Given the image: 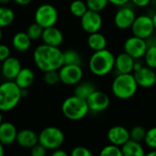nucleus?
I'll list each match as a JSON object with an SVG mask.
<instances>
[{
  "label": "nucleus",
  "instance_id": "obj_1",
  "mask_svg": "<svg viewBox=\"0 0 156 156\" xmlns=\"http://www.w3.org/2000/svg\"><path fill=\"white\" fill-rule=\"evenodd\" d=\"M33 60L37 68L43 71L58 70L64 64L63 51L58 47L47 44L37 46L33 52Z\"/></svg>",
  "mask_w": 156,
  "mask_h": 156
},
{
  "label": "nucleus",
  "instance_id": "obj_2",
  "mask_svg": "<svg viewBox=\"0 0 156 156\" xmlns=\"http://www.w3.org/2000/svg\"><path fill=\"white\" fill-rule=\"evenodd\" d=\"M115 56L107 48L94 51L89 60L90 70L96 76L102 77L114 69Z\"/></svg>",
  "mask_w": 156,
  "mask_h": 156
},
{
  "label": "nucleus",
  "instance_id": "obj_3",
  "mask_svg": "<svg viewBox=\"0 0 156 156\" xmlns=\"http://www.w3.org/2000/svg\"><path fill=\"white\" fill-rule=\"evenodd\" d=\"M138 85L133 74H118L112 84V91L119 100H129L137 92Z\"/></svg>",
  "mask_w": 156,
  "mask_h": 156
},
{
  "label": "nucleus",
  "instance_id": "obj_4",
  "mask_svg": "<svg viewBox=\"0 0 156 156\" xmlns=\"http://www.w3.org/2000/svg\"><path fill=\"white\" fill-rule=\"evenodd\" d=\"M21 89L14 80H5L0 84V111L14 110L22 99Z\"/></svg>",
  "mask_w": 156,
  "mask_h": 156
},
{
  "label": "nucleus",
  "instance_id": "obj_5",
  "mask_svg": "<svg viewBox=\"0 0 156 156\" xmlns=\"http://www.w3.org/2000/svg\"><path fill=\"white\" fill-rule=\"evenodd\" d=\"M61 112L67 119L70 121H80L86 117L90 110L86 100L73 94L63 101L61 105Z\"/></svg>",
  "mask_w": 156,
  "mask_h": 156
},
{
  "label": "nucleus",
  "instance_id": "obj_6",
  "mask_svg": "<svg viewBox=\"0 0 156 156\" xmlns=\"http://www.w3.org/2000/svg\"><path fill=\"white\" fill-rule=\"evenodd\" d=\"M65 141L64 133L58 127L48 126L44 128L38 134V143L47 150L60 148Z\"/></svg>",
  "mask_w": 156,
  "mask_h": 156
},
{
  "label": "nucleus",
  "instance_id": "obj_7",
  "mask_svg": "<svg viewBox=\"0 0 156 156\" xmlns=\"http://www.w3.org/2000/svg\"><path fill=\"white\" fill-rule=\"evenodd\" d=\"M35 22L40 25L43 28L53 27L58 20V12L57 8L50 4L40 5L34 16Z\"/></svg>",
  "mask_w": 156,
  "mask_h": 156
},
{
  "label": "nucleus",
  "instance_id": "obj_8",
  "mask_svg": "<svg viewBox=\"0 0 156 156\" xmlns=\"http://www.w3.org/2000/svg\"><path fill=\"white\" fill-rule=\"evenodd\" d=\"M132 32L133 36L146 39L154 34V27L153 19L147 15H141L135 17L132 27Z\"/></svg>",
  "mask_w": 156,
  "mask_h": 156
},
{
  "label": "nucleus",
  "instance_id": "obj_9",
  "mask_svg": "<svg viewBox=\"0 0 156 156\" xmlns=\"http://www.w3.org/2000/svg\"><path fill=\"white\" fill-rule=\"evenodd\" d=\"M60 82L68 86H73L81 81L83 78V70L80 65H68L63 66L58 69Z\"/></svg>",
  "mask_w": 156,
  "mask_h": 156
},
{
  "label": "nucleus",
  "instance_id": "obj_10",
  "mask_svg": "<svg viewBox=\"0 0 156 156\" xmlns=\"http://www.w3.org/2000/svg\"><path fill=\"white\" fill-rule=\"evenodd\" d=\"M147 43L146 40L136 36H132L128 37L123 45L124 52L130 55L134 59H140L144 58L146 50H147Z\"/></svg>",
  "mask_w": 156,
  "mask_h": 156
},
{
  "label": "nucleus",
  "instance_id": "obj_11",
  "mask_svg": "<svg viewBox=\"0 0 156 156\" xmlns=\"http://www.w3.org/2000/svg\"><path fill=\"white\" fill-rule=\"evenodd\" d=\"M80 25L82 29L88 34L98 32L102 27V17L100 12L88 9L80 17Z\"/></svg>",
  "mask_w": 156,
  "mask_h": 156
},
{
  "label": "nucleus",
  "instance_id": "obj_12",
  "mask_svg": "<svg viewBox=\"0 0 156 156\" xmlns=\"http://www.w3.org/2000/svg\"><path fill=\"white\" fill-rule=\"evenodd\" d=\"M89 110L92 112H101L108 109L110 105V97L101 90H94L86 100Z\"/></svg>",
  "mask_w": 156,
  "mask_h": 156
},
{
  "label": "nucleus",
  "instance_id": "obj_13",
  "mask_svg": "<svg viewBox=\"0 0 156 156\" xmlns=\"http://www.w3.org/2000/svg\"><path fill=\"white\" fill-rule=\"evenodd\" d=\"M135 17L136 14L134 10L125 5L120 6V9L116 12L114 16V24L120 29L131 28Z\"/></svg>",
  "mask_w": 156,
  "mask_h": 156
},
{
  "label": "nucleus",
  "instance_id": "obj_14",
  "mask_svg": "<svg viewBox=\"0 0 156 156\" xmlns=\"http://www.w3.org/2000/svg\"><path fill=\"white\" fill-rule=\"evenodd\" d=\"M133 76L138 87L152 88L156 84V72L154 69L148 66H143L140 69L134 71Z\"/></svg>",
  "mask_w": 156,
  "mask_h": 156
},
{
  "label": "nucleus",
  "instance_id": "obj_15",
  "mask_svg": "<svg viewBox=\"0 0 156 156\" xmlns=\"http://www.w3.org/2000/svg\"><path fill=\"white\" fill-rule=\"evenodd\" d=\"M22 66L18 58L9 56L1 62V73L6 80H14Z\"/></svg>",
  "mask_w": 156,
  "mask_h": 156
},
{
  "label": "nucleus",
  "instance_id": "obj_16",
  "mask_svg": "<svg viewBox=\"0 0 156 156\" xmlns=\"http://www.w3.org/2000/svg\"><path fill=\"white\" fill-rule=\"evenodd\" d=\"M107 138L111 144L121 147L130 140V131L124 126L116 125L110 128L107 133Z\"/></svg>",
  "mask_w": 156,
  "mask_h": 156
},
{
  "label": "nucleus",
  "instance_id": "obj_17",
  "mask_svg": "<svg viewBox=\"0 0 156 156\" xmlns=\"http://www.w3.org/2000/svg\"><path fill=\"white\" fill-rule=\"evenodd\" d=\"M41 40L43 41L44 44L53 47H59L64 40V36L61 30L53 26L43 29Z\"/></svg>",
  "mask_w": 156,
  "mask_h": 156
},
{
  "label": "nucleus",
  "instance_id": "obj_18",
  "mask_svg": "<svg viewBox=\"0 0 156 156\" xmlns=\"http://www.w3.org/2000/svg\"><path fill=\"white\" fill-rule=\"evenodd\" d=\"M16 142L22 148L31 149L38 143V134L32 130L24 129L17 132Z\"/></svg>",
  "mask_w": 156,
  "mask_h": 156
},
{
  "label": "nucleus",
  "instance_id": "obj_19",
  "mask_svg": "<svg viewBox=\"0 0 156 156\" xmlns=\"http://www.w3.org/2000/svg\"><path fill=\"white\" fill-rule=\"evenodd\" d=\"M135 59L128 55L126 52L120 53L115 57L114 68L116 69L118 74L132 73L133 71V64Z\"/></svg>",
  "mask_w": 156,
  "mask_h": 156
},
{
  "label": "nucleus",
  "instance_id": "obj_20",
  "mask_svg": "<svg viewBox=\"0 0 156 156\" xmlns=\"http://www.w3.org/2000/svg\"><path fill=\"white\" fill-rule=\"evenodd\" d=\"M17 130L9 122H3L0 124V143L3 145H10L16 142Z\"/></svg>",
  "mask_w": 156,
  "mask_h": 156
},
{
  "label": "nucleus",
  "instance_id": "obj_21",
  "mask_svg": "<svg viewBox=\"0 0 156 156\" xmlns=\"http://www.w3.org/2000/svg\"><path fill=\"white\" fill-rule=\"evenodd\" d=\"M34 80H35L34 71L29 68H21L17 76L14 80V81L21 90L24 89L27 90L33 84Z\"/></svg>",
  "mask_w": 156,
  "mask_h": 156
},
{
  "label": "nucleus",
  "instance_id": "obj_22",
  "mask_svg": "<svg viewBox=\"0 0 156 156\" xmlns=\"http://www.w3.org/2000/svg\"><path fill=\"white\" fill-rule=\"evenodd\" d=\"M32 40L27 36V32L19 31L12 37V46L18 52H26L30 48Z\"/></svg>",
  "mask_w": 156,
  "mask_h": 156
},
{
  "label": "nucleus",
  "instance_id": "obj_23",
  "mask_svg": "<svg viewBox=\"0 0 156 156\" xmlns=\"http://www.w3.org/2000/svg\"><path fill=\"white\" fill-rule=\"evenodd\" d=\"M122 156H144L145 152L141 144V143L133 141L132 139L128 140L123 145L121 146Z\"/></svg>",
  "mask_w": 156,
  "mask_h": 156
},
{
  "label": "nucleus",
  "instance_id": "obj_24",
  "mask_svg": "<svg viewBox=\"0 0 156 156\" xmlns=\"http://www.w3.org/2000/svg\"><path fill=\"white\" fill-rule=\"evenodd\" d=\"M87 43L90 48L92 49L93 51L101 50V49L106 48L107 47V39L105 36L100 33L99 31L89 34Z\"/></svg>",
  "mask_w": 156,
  "mask_h": 156
},
{
  "label": "nucleus",
  "instance_id": "obj_25",
  "mask_svg": "<svg viewBox=\"0 0 156 156\" xmlns=\"http://www.w3.org/2000/svg\"><path fill=\"white\" fill-rule=\"evenodd\" d=\"M96 90L95 85L90 81H80L78 84H76L75 90H74V95L77 97H80L81 99L87 100V98L94 91Z\"/></svg>",
  "mask_w": 156,
  "mask_h": 156
},
{
  "label": "nucleus",
  "instance_id": "obj_26",
  "mask_svg": "<svg viewBox=\"0 0 156 156\" xmlns=\"http://www.w3.org/2000/svg\"><path fill=\"white\" fill-rule=\"evenodd\" d=\"M15 20V13L14 11L5 6L0 5V27H6L10 26Z\"/></svg>",
  "mask_w": 156,
  "mask_h": 156
},
{
  "label": "nucleus",
  "instance_id": "obj_27",
  "mask_svg": "<svg viewBox=\"0 0 156 156\" xmlns=\"http://www.w3.org/2000/svg\"><path fill=\"white\" fill-rule=\"evenodd\" d=\"M64 64L68 65H81L82 58L80 54L75 49H68L63 52Z\"/></svg>",
  "mask_w": 156,
  "mask_h": 156
},
{
  "label": "nucleus",
  "instance_id": "obj_28",
  "mask_svg": "<svg viewBox=\"0 0 156 156\" xmlns=\"http://www.w3.org/2000/svg\"><path fill=\"white\" fill-rule=\"evenodd\" d=\"M88 10L86 2L82 1V0H74L71 2L70 5H69V11L70 13L76 16V17H81L85 12Z\"/></svg>",
  "mask_w": 156,
  "mask_h": 156
},
{
  "label": "nucleus",
  "instance_id": "obj_29",
  "mask_svg": "<svg viewBox=\"0 0 156 156\" xmlns=\"http://www.w3.org/2000/svg\"><path fill=\"white\" fill-rule=\"evenodd\" d=\"M43 29L44 28L40 25H38L37 23L34 22L31 25H29V27H27L26 32H27V36L29 37V38L32 41H35V40H37V39H41Z\"/></svg>",
  "mask_w": 156,
  "mask_h": 156
},
{
  "label": "nucleus",
  "instance_id": "obj_30",
  "mask_svg": "<svg viewBox=\"0 0 156 156\" xmlns=\"http://www.w3.org/2000/svg\"><path fill=\"white\" fill-rule=\"evenodd\" d=\"M146 66L156 69V46H150L144 56Z\"/></svg>",
  "mask_w": 156,
  "mask_h": 156
},
{
  "label": "nucleus",
  "instance_id": "obj_31",
  "mask_svg": "<svg viewBox=\"0 0 156 156\" xmlns=\"http://www.w3.org/2000/svg\"><path fill=\"white\" fill-rule=\"evenodd\" d=\"M109 4V0H86L88 9L96 12H101Z\"/></svg>",
  "mask_w": 156,
  "mask_h": 156
},
{
  "label": "nucleus",
  "instance_id": "obj_32",
  "mask_svg": "<svg viewBox=\"0 0 156 156\" xmlns=\"http://www.w3.org/2000/svg\"><path fill=\"white\" fill-rule=\"evenodd\" d=\"M145 135H146V130L141 125L134 126L130 131V139L139 142V143H142L143 141H144Z\"/></svg>",
  "mask_w": 156,
  "mask_h": 156
},
{
  "label": "nucleus",
  "instance_id": "obj_33",
  "mask_svg": "<svg viewBox=\"0 0 156 156\" xmlns=\"http://www.w3.org/2000/svg\"><path fill=\"white\" fill-rule=\"evenodd\" d=\"M44 81L47 85L55 86L58 82H60L58 70H49L44 72Z\"/></svg>",
  "mask_w": 156,
  "mask_h": 156
},
{
  "label": "nucleus",
  "instance_id": "obj_34",
  "mask_svg": "<svg viewBox=\"0 0 156 156\" xmlns=\"http://www.w3.org/2000/svg\"><path fill=\"white\" fill-rule=\"evenodd\" d=\"M100 154L101 156H122V153L120 146L111 144L104 146L101 149Z\"/></svg>",
  "mask_w": 156,
  "mask_h": 156
},
{
  "label": "nucleus",
  "instance_id": "obj_35",
  "mask_svg": "<svg viewBox=\"0 0 156 156\" xmlns=\"http://www.w3.org/2000/svg\"><path fill=\"white\" fill-rule=\"evenodd\" d=\"M151 149H156V126L146 131V135L144 141Z\"/></svg>",
  "mask_w": 156,
  "mask_h": 156
},
{
  "label": "nucleus",
  "instance_id": "obj_36",
  "mask_svg": "<svg viewBox=\"0 0 156 156\" xmlns=\"http://www.w3.org/2000/svg\"><path fill=\"white\" fill-rule=\"evenodd\" d=\"M71 156H92V153L86 147L84 146H77L75 147L71 153Z\"/></svg>",
  "mask_w": 156,
  "mask_h": 156
},
{
  "label": "nucleus",
  "instance_id": "obj_37",
  "mask_svg": "<svg viewBox=\"0 0 156 156\" xmlns=\"http://www.w3.org/2000/svg\"><path fill=\"white\" fill-rule=\"evenodd\" d=\"M47 149L40 144L39 143H37L36 145H34L31 148V154L33 156H45L47 154Z\"/></svg>",
  "mask_w": 156,
  "mask_h": 156
},
{
  "label": "nucleus",
  "instance_id": "obj_38",
  "mask_svg": "<svg viewBox=\"0 0 156 156\" xmlns=\"http://www.w3.org/2000/svg\"><path fill=\"white\" fill-rule=\"evenodd\" d=\"M10 56V48L5 44L0 43V62L4 61Z\"/></svg>",
  "mask_w": 156,
  "mask_h": 156
},
{
  "label": "nucleus",
  "instance_id": "obj_39",
  "mask_svg": "<svg viewBox=\"0 0 156 156\" xmlns=\"http://www.w3.org/2000/svg\"><path fill=\"white\" fill-rule=\"evenodd\" d=\"M133 5H135L138 7H145L150 5L152 0H131Z\"/></svg>",
  "mask_w": 156,
  "mask_h": 156
},
{
  "label": "nucleus",
  "instance_id": "obj_40",
  "mask_svg": "<svg viewBox=\"0 0 156 156\" xmlns=\"http://www.w3.org/2000/svg\"><path fill=\"white\" fill-rule=\"evenodd\" d=\"M130 1L131 0H109V3L117 6H122V5H127Z\"/></svg>",
  "mask_w": 156,
  "mask_h": 156
},
{
  "label": "nucleus",
  "instance_id": "obj_41",
  "mask_svg": "<svg viewBox=\"0 0 156 156\" xmlns=\"http://www.w3.org/2000/svg\"><path fill=\"white\" fill-rule=\"evenodd\" d=\"M51 154L53 156H68V154L65 151L61 150L60 148H58V149L53 150V152H52Z\"/></svg>",
  "mask_w": 156,
  "mask_h": 156
},
{
  "label": "nucleus",
  "instance_id": "obj_42",
  "mask_svg": "<svg viewBox=\"0 0 156 156\" xmlns=\"http://www.w3.org/2000/svg\"><path fill=\"white\" fill-rule=\"evenodd\" d=\"M12 1H14L16 4L19 5H27L31 3L32 0H12Z\"/></svg>",
  "mask_w": 156,
  "mask_h": 156
},
{
  "label": "nucleus",
  "instance_id": "obj_43",
  "mask_svg": "<svg viewBox=\"0 0 156 156\" xmlns=\"http://www.w3.org/2000/svg\"><path fill=\"white\" fill-rule=\"evenodd\" d=\"M142 67H143L142 62L138 61V59H135L134 64H133V72H134V71H136V70H138V69H140Z\"/></svg>",
  "mask_w": 156,
  "mask_h": 156
},
{
  "label": "nucleus",
  "instance_id": "obj_44",
  "mask_svg": "<svg viewBox=\"0 0 156 156\" xmlns=\"http://www.w3.org/2000/svg\"><path fill=\"white\" fill-rule=\"evenodd\" d=\"M5 154V149H4V145L0 143V156H3Z\"/></svg>",
  "mask_w": 156,
  "mask_h": 156
},
{
  "label": "nucleus",
  "instance_id": "obj_45",
  "mask_svg": "<svg viewBox=\"0 0 156 156\" xmlns=\"http://www.w3.org/2000/svg\"><path fill=\"white\" fill-rule=\"evenodd\" d=\"M146 155L148 156H156V149H153V151L149 152Z\"/></svg>",
  "mask_w": 156,
  "mask_h": 156
},
{
  "label": "nucleus",
  "instance_id": "obj_46",
  "mask_svg": "<svg viewBox=\"0 0 156 156\" xmlns=\"http://www.w3.org/2000/svg\"><path fill=\"white\" fill-rule=\"evenodd\" d=\"M10 1H11V0H0V5H7L8 3H10Z\"/></svg>",
  "mask_w": 156,
  "mask_h": 156
},
{
  "label": "nucleus",
  "instance_id": "obj_47",
  "mask_svg": "<svg viewBox=\"0 0 156 156\" xmlns=\"http://www.w3.org/2000/svg\"><path fill=\"white\" fill-rule=\"evenodd\" d=\"M153 19V23H154V30H156V13L152 16Z\"/></svg>",
  "mask_w": 156,
  "mask_h": 156
},
{
  "label": "nucleus",
  "instance_id": "obj_48",
  "mask_svg": "<svg viewBox=\"0 0 156 156\" xmlns=\"http://www.w3.org/2000/svg\"><path fill=\"white\" fill-rule=\"evenodd\" d=\"M3 122V115H2V112L0 111V124Z\"/></svg>",
  "mask_w": 156,
  "mask_h": 156
},
{
  "label": "nucleus",
  "instance_id": "obj_49",
  "mask_svg": "<svg viewBox=\"0 0 156 156\" xmlns=\"http://www.w3.org/2000/svg\"><path fill=\"white\" fill-rule=\"evenodd\" d=\"M2 37H3V34H2V28L0 27V43H1V40H2Z\"/></svg>",
  "mask_w": 156,
  "mask_h": 156
},
{
  "label": "nucleus",
  "instance_id": "obj_50",
  "mask_svg": "<svg viewBox=\"0 0 156 156\" xmlns=\"http://www.w3.org/2000/svg\"><path fill=\"white\" fill-rule=\"evenodd\" d=\"M154 46H156V37H154Z\"/></svg>",
  "mask_w": 156,
  "mask_h": 156
}]
</instances>
